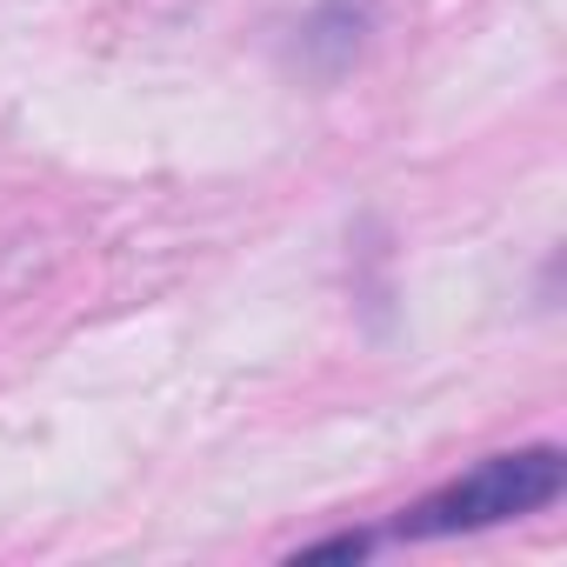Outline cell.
I'll use <instances>...</instances> for the list:
<instances>
[{
  "label": "cell",
  "mask_w": 567,
  "mask_h": 567,
  "mask_svg": "<svg viewBox=\"0 0 567 567\" xmlns=\"http://www.w3.org/2000/svg\"><path fill=\"white\" fill-rule=\"evenodd\" d=\"M567 487V461L560 447H514V454H487L481 467H467L454 487L427 494L401 534L408 540H441V534H481V527H501V520H520V514H540L547 501H560Z\"/></svg>",
  "instance_id": "cell-1"
},
{
  "label": "cell",
  "mask_w": 567,
  "mask_h": 567,
  "mask_svg": "<svg viewBox=\"0 0 567 567\" xmlns=\"http://www.w3.org/2000/svg\"><path fill=\"white\" fill-rule=\"evenodd\" d=\"M348 554H368V540H361V534H341V540H315V547H301V560H348Z\"/></svg>",
  "instance_id": "cell-2"
}]
</instances>
